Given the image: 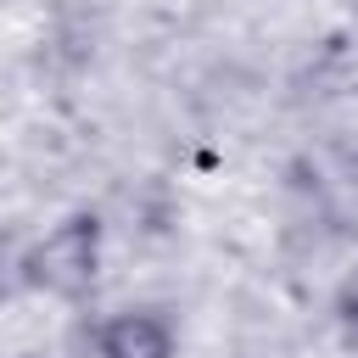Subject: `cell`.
Instances as JSON below:
<instances>
[{
    "instance_id": "cell-1",
    "label": "cell",
    "mask_w": 358,
    "mask_h": 358,
    "mask_svg": "<svg viewBox=\"0 0 358 358\" xmlns=\"http://www.w3.org/2000/svg\"><path fill=\"white\" fill-rule=\"evenodd\" d=\"M95 268H101V224L90 213H73L62 218L45 241L28 246L22 257V285L34 291H50V296H84L95 285Z\"/></svg>"
},
{
    "instance_id": "cell-2",
    "label": "cell",
    "mask_w": 358,
    "mask_h": 358,
    "mask_svg": "<svg viewBox=\"0 0 358 358\" xmlns=\"http://www.w3.org/2000/svg\"><path fill=\"white\" fill-rule=\"evenodd\" d=\"M101 358H173V324L162 313H117L95 336Z\"/></svg>"
},
{
    "instance_id": "cell-3",
    "label": "cell",
    "mask_w": 358,
    "mask_h": 358,
    "mask_svg": "<svg viewBox=\"0 0 358 358\" xmlns=\"http://www.w3.org/2000/svg\"><path fill=\"white\" fill-rule=\"evenodd\" d=\"M336 313H341L347 330H358V268L341 280V291H336Z\"/></svg>"
},
{
    "instance_id": "cell-4",
    "label": "cell",
    "mask_w": 358,
    "mask_h": 358,
    "mask_svg": "<svg viewBox=\"0 0 358 358\" xmlns=\"http://www.w3.org/2000/svg\"><path fill=\"white\" fill-rule=\"evenodd\" d=\"M0 257H6V235H0Z\"/></svg>"
}]
</instances>
